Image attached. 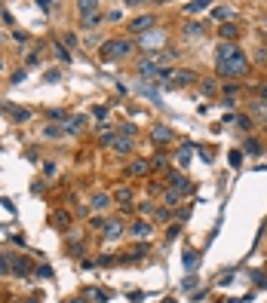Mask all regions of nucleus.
<instances>
[{
    "label": "nucleus",
    "instance_id": "nucleus-31",
    "mask_svg": "<svg viewBox=\"0 0 267 303\" xmlns=\"http://www.w3.org/2000/svg\"><path fill=\"white\" fill-rule=\"evenodd\" d=\"M105 18H108V22H123V10L117 6V10H111V12H108Z\"/></svg>",
    "mask_w": 267,
    "mask_h": 303
},
{
    "label": "nucleus",
    "instance_id": "nucleus-23",
    "mask_svg": "<svg viewBox=\"0 0 267 303\" xmlns=\"http://www.w3.org/2000/svg\"><path fill=\"white\" fill-rule=\"evenodd\" d=\"M59 40H62V46H65V49H74V46H77V34H71V31H65Z\"/></svg>",
    "mask_w": 267,
    "mask_h": 303
},
{
    "label": "nucleus",
    "instance_id": "nucleus-15",
    "mask_svg": "<svg viewBox=\"0 0 267 303\" xmlns=\"http://www.w3.org/2000/svg\"><path fill=\"white\" fill-rule=\"evenodd\" d=\"M154 141L157 144H169V141H172V129H166V126H154Z\"/></svg>",
    "mask_w": 267,
    "mask_h": 303
},
{
    "label": "nucleus",
    "instance_id": "nucleus-49",
    "mask_svg": "<svg viewBox=\"0 0 267 303\" xmlns=\"http://www.w3.org/2000/svg\"><path fill=\"white\" fill-rule=\"evenodd\" d=\"M0 70H7V62H4V56H0Z\"/></svg>",
    "mask_w": 267,
    "mask_h": 303
},
{
    "label": "nucleus",
    "instance_id": "nucleus-5",
    "mask_svg": "<svg viewBox=\"0 0 267 303\" xmlns=\"http://www.w3.org/2000/svg\"><path fill=\"white\" fill-rule=\"evenodd\" d=\"M209 16H212L215 22H221V24H227V22H233V18H236V12H233V6H227V4H215Z\"/></svg>",
    "mask_w": 267,
    "mask_h": 303
},
{
    "label": "nucleus",
    "instance_id": "nucleus-34",
    "mask_svg": "<svg viewBox=\"0 0 267 303\" xmlns=\"http://www.w3.org/2000/svg\"><path fill=\"white\" fill-rule=\"evenodd\" d=\"M37 276H40V279H53V270L43 264V266H37Z\"/></svg>",
    "mask_w": 267,
    "mask_h": 303
},
{
    "label": "nucleus",
    "instance_id": "nucleus-47",
    "mask_svg": "<svg viewBox=\"0 0 267 303\" xmlns=\"http://www.w3.org/2000/svg\"><path fill=\"white\" fill-rule=\"evenodd\" d=\"M22 303H40V300L37 297H28V300H22Z\"/></svg>",
    "mask_w": 267,
    "mask_h": 303
},
{
    "label": "nucleus",
    "instance_id": "nucleus-17",
    "mask_svg": "<svg viewBox=\"0 0 267 303\" xmlns=\"http://www.w3.org/2000/svg\"><path fill=\"white\" fill-rule=\"evenodd\" d=\"M10 116H13L16 122H28V120H31V110H28V108H16V104H10Z\"/></svg>",
    "mask_w": 267,
    "mask_h": 303
},
{
    "label": "nucleus",
    "instance_id": "nucleus-27",
    "mask_svg": "<svg viewBox=\"0 0 267 303\" xmlns=\"http://www.w3.org/2000/svg\"><path fill=\"white\" fill-rule=\"evenodd\" d=\"M114 141H117V135H114V132H102V135H99V144H102V147H111Z\"/></svg>",
    "mask_w": 267,
    "mask_h": 303
},
{
    "label": "nucleus",
    "instance_id": "nucleus-14",
    "mask_svg": "<svg viewBox=\"0 0 267 303\" xmlns=\"http://www.w3.org/2000/svg\"><path fill=\"white\" fill-rule=\"evenodd\" d=\"M105 236L108 239H120V236H123V224H120V220H108L105 224Z\"/></svg>",
    "mask_w": 267,
    "mask_h": 303
},
{
    "label": "nucleus",
    "instance_id": "nucleus-42",
    "mask_svg": "<svg viewBox=\"0 0 267 303\" xmlns=\"http://www.w3.org/2000/svg\"><path fill=\"white\" fill-rule=\"evenodd\" d=\"M138 212H141V214H151V212H154V206H151V202H141Z\"/></svg>",
    "mask_w": 267,
    "mask_h": 303
},
{
    "label": "nucleus",
    "instance_id": "nucleus-28",
    "mask_svg": "<svg viewBox=\"0 0 267 303\" xmlns=\"http://www.w3.org/2000/svg\"><path fill=\"white\" fill-rule=\"evenodd\" d=\"M13 40H16L19 46H28V43H31V34H25V31H16V34H13Z\"/></svg>",
    "mask_w": 267,
    "mask_h": 303
},
{
    "label": "nucleus",
    "instance_id": "nucleus-44",
    "mask_svg": "<svg viewBox=\"0 0 267 303\" xmlns=\"http://www.w3.org/2000/svg\"><path fill=\"white\" fill-rule=\"evenodd\" d=\"M236 122L242 126V129H249V126H252V120H249V116H236Z\"/></svg>",
    "mask_w": 267,
    "mask_h": 303
},
{
    "label": "nucleus",
    "instance_id": "nucleus-40",
    "mask_svg": "<svg viewBox=\"0 0 267 303\" xmlns=\"http://www.w3.org/2000/svg\"><path fill=\"white\" fill-rule=\"evenodd\" d=\"M141 254H148V245H135L132 248V258H141Z\"/></svg>",
    "mask_w": 267,
    "mask_h": 303
},
{
    "label": "nucleus",
    "instance_id": "nucleus-43",
    "mask_svg": "<svg viewBox=\"0 0 267 303\" xmlns=\"http://www.w3.org/2000/svg\"><path fill=\"white\" fill-rule=\"evenodd\" d=\"M258 98H261L264 104H267V83H261V86H258Z\"/></svg>",
    "mask_w": 267,
    "mask_h": 303
},
{
    "label": "nucleus",
    "instance_id": "nucleus-26",
    "mask_svg": "<svg viewBox=\"0 0 267 303\" xmlns=\"http://www.w3.org/2000/svg\"><path fill=\"white\" fill-rule=\"evenodd\" d=\"M178 199H181V193H178V190H166V193H163V202H166V206H175Z\"/></svg>",
    "mask_w": 267,
    "mask_h": 303
},
{
    "label": "nucleus",
    "instance_id": "nucleus-36",
    "mask_svg": "<svg viewBox=\"0 0 267 303\" xmlns=\"http://www.w3.org/2000/svg\"><path fill=\"white\" fill-rule=\"evenodd\" d=\"M221 92H224V98H233V95H236V83H227Z\"/></svg>",
    "mask_w": 267,
    "mask_h": 303
},
{
    "label": "nucleus",
    "instance_id": "nucleus-13",
    "mask_svg": "<svg viewBox=\"0 0 267 303\" xmlns=\"http://www.w3.org/2000/svg\"><path fill=\"white\" fill-rule=\"evenodd\" d=\"M138 74H141V77H154V74H157V62L154 58H141L138 62Z\"/></svg>",
    "mask_w": 267,
    "mask_h": 303
},
{
    "label": "nucleus",
    "instance_id": "nucleus-46",
    "mask_svg": "<svg viewBox=\"0 0 267 303\" xmlns=\"http://www.w3.org/2000/svg\"><path fill=\"white\" fill-rule=\"evenodd\" d=\"M37 6H40L43 12H50V10H56V4H46V0H40V4H37Z\"/></svg>",
    "mask_w": 267,
    "mask_h": 303
},
{
    "label": "nucleus",
    "instance_id": "nucleus-30",
    "mask_svg": "<svg viewBox=\"0 0 267 303\" xmlns=\"http://www.w3.org/2000/svg\"><path fill=\"white\" fill-rule=\"evenodd\" d=\"M242 147H246V154H261V144H258L255 138H249V141L242 144Z\"/></svg>",
    "mask_w": 267,
    "mask_h": 303
},
{
    "label": "nucleus",
    "instance_id": "nucleus-9",
    "mask_svg": "<svg viewBox=\"0 0 267 303\" xmlns=\"http://www.w3.org/2000/svg\"><path fill=\"white\" fill-rule=\"evenodd\" d=\"M181 37H184V40H200V37H203V28H200L197 22H184V24H181Z\"/></svg>",
    "mask_w": 267,
    "mask_h": 303
},
{
    "label": "nucleus",
    "instance_id": "nucleus-6",
    "mask_svg": "<svg viewBox=\"0 0 267 303\" xmlns=\"http://www.w3.org/2000/svg\"><path fill=\"white\" fill-rule=\"evenodd\" d=\"M218 37H221V43H236V37H239V24H236V22L221 24V28H218Z\"/></svg>",
    "mask_w": 267,
    "mask_h": 303
},
{
    "label": "nucleus",
    "instance_id": "nucleus-48",
    "mask_svg": "<svg viewBox=\"0 0 267 303\" xmlns=\"http://www.w3.org/2000/svg\"><path fill=\"white\" fill-rule=\"evenodd\" d=\"M65 303H86V300H80V297H74V300H65Z\"/></svg>",
    "mask_w": 267,
    "mask_h": 303
},
{
    "label": "nucleus",
    "instance_id": "nucleus-41",
    "mask_svg": "<svg viewBox=\"0 0 267 303\" xmlns=\"http://www.w3.org/2000/svg\"><path fill=\"white\" fill-rule=\"evenodd\" d=\"M25 74H28L25 68H22V70H16V74H13V83H22V80H25Z\"/></svg>",
    "mask_w": 267,
    "mask_h": 303
},
{
    "label": "nucleus",
    "instance_id": "nucleus-2",
    "mask_svg": "<svg viewBox=\"0 0 267 303\" xmlns=\"http://www.w3.org/2000/svg\"><path fill=\"white\" fill-rule=\"evenodd\" d=\"M132 52H135V43L129 37H108L99 49L102 62H120V58H129Z\"/></svg>",
    "mask_w": 267,
    "mask_h": 303
},
{
    "label": "nucleus",
    "instance_id": "nucleus-18",
    "mask_svg": "<svg viewBox=\"0 0 267 303\" xmlns=\"http://www.w3.org/2000/svg\"><path fill=\"white\" fill-rule=\"evenodd\" d=\"M114 199H117V202H123V208H129V202H132V190H129V187H117V190H114Z\"/></svg>",
    "mask_w": 267,
    "mask_h": 303
},
{
    "label": "nucleus",
    "instance_id": "nucleus-38",
    "mask_svg": "<svg viewBox=\"0 0 267 303\" xmlns=\"http://www.w3.org/2000/svg\"><path fill=\"white\" fill-rule=\"evenodd\" d=\"M86 300H105V294H99L95 288H89V291H86Z\"/></svg>",
    "mask_w": 267,
    "mask_h": 303
},
{
    "label": "nucleus",
    "instance_id": "nucleus-39",
    "mask_svg": "<svg viewBox=\"0 0 267 303\" xmlns=\"http://www.w3.org/2000/svg\"><path fill=\"white\" fill-rule=\"evenodd\" d=\"M255 62H258V64H267V49H258V52H255Z\"/></svg>",
    "mask_w": 267,
    "mask_h": 303
},
{
    "label": "nucleus",
    "instance_id": "nucleus-1",
    "mask_svg": "<svg viewBox=\"0 0 267 303\" xmlns=\"http://www.w3.org/2000/svg\"><path fill=\"white\" fill-rule=\"evenodd\" d=\"M215 70L227 80H236V77H246L249 70V56L239 43H218L215 46Z\"/></svg>",
    "mask_w": 267,
    "mask_h": 303
},
{
    "label": "nucleus",
    "instance_id": "nucleus-3",
    "mask_svg": "<svg viewBox=\"0 0 267 303\" xmlns=\"http://www.w3.org/2000/svg\"><path fill=\"white\" fill-rule=\"evenodd\" d=\"M10 270H13V276H31L34 260L28 254H10Z\"/></svg>",
    "mask_w": 267,
    "mask_h": 303
},
{
    "label": "nucleus",
    "instance_id": "nucleus-8",
    "mask_svg": "<svg viewBox=\"0 0 267 303\" xmlns=\"http://www.w3.org/2000/svg\"><path fill=\"white\" fill-rule=\"evenodd\" d=\"M129 233H132V236H135V239H148V236H151V233H154V226H151V224H148V220H135V224H132V226H129Z\"/></svg>",
    "mask_w": 267,
    "mask_h": 303
},
{
    "label": "nucleus",
    "instance_id": "nucleus-4",
    "mask_svg": "<svg viewBox=\"0 0 267 303\" xmlns=\"http://www.w3.org/2000/svg\"><path fill=\"white\" fill-rule=\"evenodd\" d=\"M154 24H157V16H154V12H144V16H138V18H132V22H129V34L151 31Z\"/></svg>",
    "mask_w": 267,
    "mask_h": 303
},
{
    "label": "nucleus",
    "instance_id": "nucleus-12",
    "mask_svg": "<svg viewBox=\"0 0 267 303\" xmlns=\"http://www.w3.org/2000/svg\"><path fill=\"white\" fill-rule=\"evenodd\" d=\"M111 150H114V154H123V156L132 154V138H129V135H126V138H117V141L111 144Z\"/></svg>",
    "mask_w": 267,
    "mask_h": 303
},
{
    "label": "nucleus",
    "instance_id": "nucleus-25",
    "mask_svg": "<svg viewBox=\"0 0 267 303\" xmlns=\"http://www.w3.org/2000/svg\"><path fill=\"white\" fill-rule=\"evenodd\" d=\"M0 276H13V270H10V254H4V251H0Z\"/></svg>",
    "mask_w": 267,
    "mask_h": 303
},
{
    "label": "nucleus",
    "instance_id": "nucleus-19",
    "mask_svg": "<svg viewBox=\"0 0 267 303\" xmlns=\"http://www.w3.org/2000/svg\"><path fill=\"white\" fill-rule=\"evenodd\" d=\"M102 22H105L102 10H99V12H89V16H83V28H99Z\"/></svg>",
    "mask_w": 267,
    "mask_h": 303
},
{
    "label": "nucleus",
    "instance_id": "nucleus-16",
    "mask_svg": "<svg viewBox=\"0 0 267 303\" xmlns=\"http://www.w3.org/2000/svg\"><path fill=\"white\" fill-rule=\"evenodd\" d=\"M89 206H92L95 212H105V208L111 206V196H108V193H95V196H92V202H89Z\"/></svg>",
    "mask_w": 267,
    "mask_h": 303
},
{
    "label": "nucleus",
    "instance_id": "nucleus-7",
    "mask_svg": "<svg viewBox=\"0 0 267 303\" xmlns=\"http://www.w3.org/2000/svg\"><path fill=\"white\" fill-rule=\"evenodd\" d=\"M83 126H86V116H71V120L65 122L62 135H80V132H83Z\"/></svg>",
    "mask_w": 267,
    "mask_h": 303
},
{
    "label": "nucleus",
    "instance_id": "nucleus-33",
    "mask_svg": "<svg viewBox=\"0 0 267 303\" xmlns=\"http://www.w3.org/2000/svg\"><path fill=\"white\" fill-rule=\"evenodd\" d=\"M190 162V147H181V154H178V166H187Z\"/></svg>",
    "mask_w": 267,
    "mask_h": 303
},
{
    "label": "nucleus",
    "instance_id": "nucleus-32",
    "mask_svg": "<svg viewBox=\"0 0 267 303\" xmlns=\"http://www.w3.org/2000/svg\"><path fill=\"white\" fill-rule=\"evenodd\" d=\"M56 56H59L62 62H71V52H68V49H65L62 43H56Z\"/></svg>",
    "mask_w": 267,
    "mask_h": 303
},
{
    "label": "nucleus",
    "instance_id": "nucleus-24",
    "mask_svg": "<svg viewBox=\"0 0 267 303\" xmlns=\"http://www.w3.org/2000/svg\"><path fill=\"white\" fill-rule=\"evenodd\" d=\"M46 116H50V120H53V122H62V120H65V122H68V120H71V116H68V114H65V110H59V108H53V110H46Z\"/></svg>",
    "mask_w": 267,
    "mask_h": 303
},
{
    "label": "nucleus",
    "instance_id": "nucleus-37",
    "mask_svg": "<svg viewBox=\"0 0 267 303\" xmlns=\"http://www.w3.org/2000/svg\"><path fill=\"white\" fill-rule=\"evenodd\" d=\"M151 166H154V168H166V156H163V154H157V156H154V162H151Z\"/></svg>",
    "mask_w": 267,
    "mask_h": 303
},
{
    "label": "nucleus",
    "instance_id": "nucleus-11",
    "mask_svg": "<svg viewBox=\"0 0 267 303\" xmlns=\"http://www.w3.org/2000/svg\"><path fill=\"white\" fill-rule=\"evenodd\" d=\"M148 172H151L148 160H132L129 162V174H132V178H141V174H148Z\"/></svg>",
    "mask_w": 267,
    "mask_h": 303
},
{
    "label": "nucleus",
    "instance_id": "nucleus-45",
    "mask_svg": "<svg viewBox=\"0 0 267 303\" xmlns=\"http://www.w3.org/2000/svg\"><path fill=\"white\" fill-rule=\"evenodd\" d=\"M203 92H206V95H212V92H215V83H212V80H206V83H203Z\"/></svg>",
    "mask_w": 267,
    "mask_h": 303
},
{
    "label": "nucleus",
    "instance_id": "nucleus-35",
    "mask_svg": "<svg viewBox=\"0 0 267 303\" xmlns=\"http://www.w3.org/2000/svg\"><path fill=\"white\" fill-rule=\"evenodd\" d=\"M56 224H59V226H68V224H71L68 212H59V214H56Z\"/></svg>",
    "mask_w": 267,
    "mask_h": 303
},
{
    "label": "nucleus",
    "instance_id": "nucleus-21",
    "mask_svg": "<svg viewBox=\"0 0 267 303\" xmlns=\"http://www.w3.org/2000/svg\"><path fill=\"white\" fill-rule=\"evenodd\" d=\"M77 10H80V18H83V16H89V12H99L102 6H99V4H92V0H80Z\"/></svg>",
    "mask_w": 267,
    "mask_h": 303
},
{
    "label": "nucleus",
    "instance_id": "nucleus-20",
    "mask_svg": "<svg viewBox=\"0 0 267 303\" xmlns=\"http://www.w3.org/2000/svg\"><path fill=\"white\" fill-rule=\"evenodd\" d=\"M40 135H43L46 141H59V138H62V129H59V126H43Z\"/></svg>",
    "mask_w": 267,
    "mask_h": 303
},
{
    "label": "nucleus",
    "instance_id": "nucleus-10",
    "mask_svg": "<svg viewBox=\"0 0 267 303\" xmlns=\"http://www.w3.org/2000/svg\"><path fill=\"white\" fill-rule=\"evenodd\" d=\"M190 83H197V74L193 70H175L172 86H190Z\"/></svg>",
    "mask_w": 267,
    "mask_h": 303
},
{
    "label": "nucleus",
    "instance_id": "nucleus-29",
    "mask_svg": "<svg viewBox=\"0 0 267 303\" xmlns=\"http://www.w3.org/2000/svg\"><path fill=\"white\" fill-rule=\"evenodd\" d=\"M92 120L105 122V120H108V108H102V104H99V108H92Z\"/></svg>",
    "mask_w": 267,
    "mask_h": 303
},
{
    "label": "nucleus",
    "instance_id": "nucleus-22",
    "mask_svg": "<svg viewBox=\"0 0 267 303\" xmlns=\"http://www.w3.org/2000/svg\"><path fill=\"white\" fill-rule=\"evenodd\" d=\"M200 10H212V4H206V0H197V4H184V12H187V16H197Z\"/></svg>",
    "mask_w": 267,
    "mask_h": 303
}]
</instances>
